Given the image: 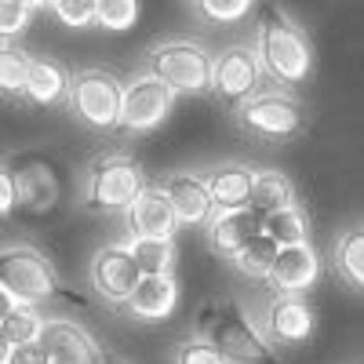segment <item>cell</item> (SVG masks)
I'll list each match as a JSON object with an SVG mask.
<instances>
[{
	"label": "cell",
	"instance_id": "obj_14",
	"mask_svg": "<svg viewBox=\"0 0 364 364\" xmlns=\"http://www.w3.org/2000/svg\"><path fill=\"white\" fill-rule=\"evenodd\" d=\"M128 230L132 237H146V240H171L178 230V215H175L168 193L146 186L139 200L128 208Z\"/></svg>",
	"mask_w": 364,
	"mask_h": 364
},
{
	"label": "cell",
	"instance_id": "obj_26",
	"mask_svg": "<svg viewBox=\"0 0 364 364\" xmlns=\"http://www.w3.org/2000/svg\"><path fill=\"white\" fill-rule=\"evenodd\" d=\"M277 255H281V245L273 237H259V240H252V245L240 252L237 259H233V266L245 273V277H252V281H259V277H266L269 281V273H273V262H277Z\"/></svg>",
	"mask_w": 364,
	"mask_h": 364
},
{
	"label": "cell",
	"instance_id": "obj_19",
	"mask_svg": "<svg viewBox=\"0 0 364 364\" xmlns=\"http://www.w3.org/2000/svg\"><path fill=\"white\" fill-rule=\"evenodd\" d=\"M175 302H178V284L171 273H164V277H142V284L128 299V314L139 321H164L175 314Z\"/></svg>",
	"mask_w": 364,
	"mask_h": 364
},
{
	"label": "cell",
	"instance_id": "obj_2",
	"mask_svg": "<svg viewBox=\"0 0 364 364\" xmlns=\"http://www.w3.org/2000/svg\"><path fill=\"white\" fill-rule=\"evenodd\" d=\"M197 339L211 343L230 364H284L277 353L269 350V343L252 328L245 310L233 299L208 302L197 314Z\"/></svg>",
	"mask_w": 364,
	"mask_h": 364
},
{
	"label": "cell",
	"instance_id": "obj_12",
	"mask_svg": "<svg viewBox=\"0 0 364 364\" xmlns=\"http://www.w3.org/2000/svg\"><path fill=\"white\" fill-rule=\"evenodd\" d=\"M317 328V314L302 295H277L273 306L266 310V331L273 343L284 346H302Z\"/></svg>",
	"mask_w": 364,
	"mask_h": 364
},
{
	"label": "cell",
	"instance_id": "obj_27",
	"mask_svg": "<svg viewBox=\"0 0 364 364\" xmlns=\"http://www.w3.org/2000/svg\"><path fill=\"white\" fill-rule=\"evenodd\" d=\"M29 66H33V58H29L26 51L4 44V51H0V87L8 91H26V80H29Z\"/></svg>",
	"mask_w": 364,
	"mask_h": 364
},
{
	"label": "cell",
	"instance_id": "obj_5",
	"mask_svg": "<svg viewBox=\"0 0 364 364\" xmlns=\"http://www.w3.org/2000/svg\"><path fill=\"white\" fill-rule=\"evenodd\" d=\"M149 77L164 80L175 95H197L215 84V63L200 44H157L149 51Z\"/></svg>",
	"mask_w": 364,
	"mask_h": 364
},
{
	"label": "cell",
	"instance_id": "obj_25",
	"mask_svg": "<svg viewBox=\"0 0 364 364\" xmlns=\"http://www.w3.org/2000/svg\"><path fill=\"white\" fill-rule=\"evenodd\" d=\"M0 331H4V350L37 343L44 331V317L37 314V306H18L11 314H0Z\"/></svg>",
	"mask_w": 364,
	"mask_h": 364
},
{
	"label": "cell",
	"instance_id": "obj_1",
	"mask_svg": "<svg viewBox=\"0 0 364 364\" xmlns=\"http://www.w3.org/2000/svg\"><path fill=\"white\" fill-rule=\"evenodd\" d=\"M255 51L262 70L281 80V84H299L314 73V51L306 33L277 8V4H262L259 22H255Z\"/></svg>",
	"mask_w": 364,
	"mask_h": 364
},
{
	"label": "cell",
	"instance_id": "obj_4",
	"mask_svg": "<svg viewBox=\"0 0 364 364\" xmlns=\"http://www.w3.org/2000/svg\"><path fill=\"white\" fill-rule=\"evenodd\" d=\"M4 171L15 178L18 208L29 211V215H48V211H55L58 200H63V190H66L63 164L48 154H41V149L18 154L15 161H8Z\"/></svg>",
	"mask_w": 364,
	"mask_h": 364
},
{
	"label": "cell",
	"instance_id": "obj_15",
	"mask_svg": "<svg viewBox=\"0 0 364 364\" xmlns=\"http://www.w3.org/2000/svg\"><path fill=\"white\" fill-rule=\"evenodd\" d=\"M317 277H321V255L306 240V245L281 248L277 262H273V273H269V284L281 295H302L306 288L317 284Z\"/></svg>",
	"mask_w": 364,
	"mask_h": 364
},
{
	"label": "cell",
	"instance_id": "obj_10",
	"mask_svg": "<svg viewBox=\"0 0 364 364\" xmlns=\"http://www.w3.org/2000/svg\"><path fill=\"white\" fill-rule=\"evenodd\" d=\"M91 281H95L99 295H106L109 302H128L142 284V269L128 245H106L91 262Z\"/></svg>",
	"mask_w": 364,
	"mask_h": 364
},
{
	"label": "cell",
	"instance_id": "obj_34",
	"mask_svg": "<svg viewBox=\"0 0 364 364\" xmlns=\"http://www.w3.org/2000/svg\"><path fill=\"white\" fill-rule=\"evenodd\" d=\"M15 204H18V190H15V178L4 171L0 175V211H4V215H11L15 211Z\"/></svg>",
	"mask_w": 364,
	"mask_h": 364
},
{
	"label": "cell",
	"instance_id": "obj_22",
	"mask_svg": "<svg viewBox=\"0 0 364 364\" xmlns=\"http://www.w3.org/2000/svg\"><path fill=\"white\" fill-rule=\"evenodd\" d=\"M262 233L273 237L281 248H288V245H306L310 219H306V211H302L299 204H291V208H281V211H273V215H266V219H262Z\"/></svg>",
	"mask_w": 364,
	"mask_h": 364
},
{
	"label": "cell",
	"instance_id": "obj_30",
	"mask_svg": "<svg viewBox=\"0 0 364 364\" xmlns=\"http://www.w3.org/2000/svg\"><path fill=\"white\" fill-rule=\"evenodd\" d=\"M37 8L41 4H33V0H4V4H0V33H4V41L22 33Z\"/></svg>",
	"mask_w": 364,
	"mask_h": 364
},
{
	"label": "cell",
	"instance_id": "obj_13",
	"mask_svg": "<svg viewBox=\"0 0 364 364\" xmlns=\"http://www.w3.org/2000/svg\"><path fill=\"white\" fill-rule=\"evenodd\" d=\"M41 343L51 364H102V350L95 346V339L73 321H44Z\"/></svg>",
	"mask_w": 364,
	"mask_h": 364
},
{
	"label": "cell",
	"instance_id": "obj_3",
	"mask_svg": "<svg viewBox=\"0 0 364 364\" xmlns=\"http://www.w3.org/2000/svg\"><path fill=\"white\" fill-rule=\"evenodd\" d=\"M0 291L15 295L22 306H41L58 295V273L48 255L29 245H8L0 255Z\"/></svg>",
	"mask_w": 364,
	"mask_h": 364
},
{
	"label": "cell",
	"instance_id": "obj_29",
	"mask_svg": "<svg viewBox=\"0 0 364 364\" xmlns=\"http://www.w3.org/2000/svg\"><path fill=\"white\" fill-rule=\"evenodd\" d=\"M55 11V18L70 26V29H84L91 22H99V4L95 0H51L48 4Z\"/></svg>",
	"mask_w": 364,
	"mask_h": 364
},
{
	"label": "cell",
	"instance_id": "obj_6",
	"mask_svg": "<svg viewBox=\"0 0 364 364\" xmlns=\"http://www.w3.org/2000/svg\"><path fill=\"white\" fill-rule=\"evenodd\" d=\"M142 168L128 154H106L91 164L87 175V204L99 211H120L132 208L142 193Z\"/></svg>",
	"mask_w": 364,
	"mask_h": 364
},
{
	"label": "cell",
	"instance_id": "obj_17",
	"mask_svg": "<svg viewBox=\"0 0 364 364\" xmlns=\"http://www.w3.org/2000/svg\"><path fill=\"white\" fill-rule=\"evenodd\" d=\"M164 193H168L175 215H178V226H204L211 219L215 200H211L204 178H197V175H171Z\"/></svg>",
	"mask_w": 364,
	"mask_h": 364
},
{
	"label": "cell",
	"instance_id": "obj_33",
	"mask_svg": "<svg viewBox=\"0 0 364 364\" xmlns=\"http://www.w3.org/2000/svg\"><path fill=\"white\" fill-rule=\"evenodd\" d=\"M0 364H51V357H48L44 343L37 339V343H22V346H11V350H4Z\"/></svg>",
	"mask_w": 364,
	"mask_h": 364
},
{
	"label": "cell",
	"instance_id": "obj_28",
	"mask_svg": "<svg viewBox=\"0 0 364 364\" xmlns=\"http://www.w3.org/2000/svg\"><path fill=\"white\" fill-rule=\"evenodd\" d=\"M139 22V4L135 0H99V26L109 33H124Z\"/></svg>",
	"mask_w": 364,
	"mask_h": 364
},
{
	"label": "cell",
	"instance_id": "obj_23",
	"mask_svg": "<svg viewBox=\"0 0 364 364\" xmlns=\"http://www.w3.org/2000/svg\"><path fill=\"white\" fill-rule=\"evenodd\" d=\"M336 266L343 281L364 291V226H350L336 245Z\"/></svg>",
	"mask_w": 364,
	"mask_h": 364
},
{
	"label": "cell",
	"instance_id": "obj_35",
	"mask_svg": "<svg viewBox=\"0 0 364 364\" xmlns=\"http://www.w3.org/2000/svg\"><path fill=\"white\" fill-rule=\"evenodd\" d=\"M102 364H128L120 353H113V350H102Z\"/></svg>",
	"mask_w": 364,
	"mask_h": 364
},
{
	"label": "cell",
	"instance_id": "obj_11",
	"mask_svg": "<svg viewBox=\"0 0 364 364\" xmlns=\"http://www.w3.org/2000/svg\"><path fill=\"white\" fill-rule=\"evenodd\" d=\"M262 80V63H259V51L245 48V44H233L215 58V87L223 99L230 102H248L255 84Z\"/></svg>",
	"mask_w": 364,
	"mask_h": 364
},
{
	"label": "cell",
	"instance_id": "obj_31",
	"mask_svg": "<svg viewBox=\"0 0 364 364\" xmlns=\"http://www.w3.org/2000/svg\"><path fill=\"white\" fill-rule=\"evenodd\" d=\"M197 11L208 15L211 22H237L252 11V0H200Z\"/></svg>",
	"mask_w": 364,
	"mask_h": 364
},
{
	"label": "cell",
	"instance_id": "obj_20",
	"mask_svg": "<svg viewBox=\"0 0 364 364\" xmlns=\"http://www.w3.org/2000/svg\"><path fill=\"white\" fill-rule=\"evenodd\" d=\"M73 80L63 73V66L51 63V58H33V66H29V80H26V91L22 95L37 106H51L66 95V87Z\"/></svg>",
	"mask_w": 364,
	"mask_h": 364
},
{
	"label": "cell",
	"instance_id": "obj_32",
	"mask_svg": "<svg viewBox=\"0 0 364 364\" xmlns=\"http://www.w3.org/2000/svg\"><path fill=\"white\" fill-rule=\"evenodd\" d=\"M175 364H230V360H226L215 346H211V343L193 339V343H186V346H178Z\"/></svg>",
	"mask_w": 364,
	"mask_h": 364
},
{
	"label": "cell",
	"instance_id": "obj_7",
	"mask_svg": "<svg viewBox=\"0 0 364 364\" xmlns=\"http://www.w3.org/2000/svg\"><path fill=\"white\" fill-rule=\"evenodd\" d=\"M70 109L91 128H117L120 109H124V87L106 70H84L70 84Z\"/></svg>",
	"mask_w": 364,
	"mask_h": 364
},
{
	"label": "cell",
	"instance_id": "obj_18",
	"mask_svg": "<svg viewBox=\"0 0 364 364\" xmlns=\"http://www.w3.org/2000/svg\"><path fill=\"white\" fill-rule=\"evenodd\" d=\"M208 193L215 200L219 211H240L252 208V190H255V171L245 164H223L215 168L208 178Z\"/></svg>",
	"mask_w": 364,
	"mask_h": 364
},
{
	"label": "cell",
	"instance_id": "obj_16",
	"mask_svg": "<svg viewBox=\"0 0 364 364\" xmlns=\"http://www.w3.org/2000/svg\"><path fill=\"white\" fill-rule=\"evenodd\" d=\"M262 219L255 208H240V211H219L208 226V237H211V248L219 255H226L230 262L245 252L252 240L262 237Z\"/></svg>",
	"mask_w": 364,
	"mask_h": 364
},
{
	"label": "cell",
	"instance_id": "obj_9",
	"mask_svg": "<svg viewBox=\"0 0 364 364\" xmlns=\"http://www.w3.org/2000/svg\"><path fill=\"white\" fill-rule=\"evenodd\" d=\"M175 106V91L157 77H139L124 87V109H120V128L128 132H154L164 124V117Z\"/></svg>",
	"mask_w": 364,
	"mask_h": 364
},
{
	"label": "cell",
	"instance_id": "obj_8",
	"mask_svg": "<svg viewBox=\"0 0 364 364\" xmlns=\"http://www.w3.org/2000/svg\"><path fill=\"white\" fill-rule=\"evenodd\" d=\"M240 124H245L252 135L259 139H291L302 128V106L291 95H281V91H262V95H252L248 102H240L237 109Z\"/></svg>",
	"mask_w": 364,
	"mask_h": 364
},
{
	"label": "cell",
	"instance_id": "obj_24",
	"mask_svg": "<svg viewBox=\"0 0 364 364\" xmlns=\"http://www.w3.org/2000/svg\"><path fill=\"white\" fill-rule=\"evenodd\" d=\"M128 248L142 269V277H164L175 266V245L171 240H146V237H132Z\"/></svg>",
	"mask_w": 364,
	"mask_h": 364
},
{
	"label": "cell",
	"instance_id": "obj_21",
	"mask_svg": "<svg viewBox=\"0 0 364 364\" xmlns=\"http://www.w3.org/2000/svg\"><path fill=\"white\" fill-rule=\"evenodd\" d=\"M295 204V186L284 171H273V168H262L255 171V190H252V208L259 215H273L281 208H291Z\"/></svg>",
	"mask_w": 364,
	"mask_h": 364
}]
</instances>
